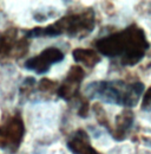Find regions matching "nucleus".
<instances>
[{
    "mask_svg": "<svg viewBox=\"0 0 151 154\" xmlns=\"http://www.w3.org/2000/svg\"><path fill=\"white\" fill-rule=\"evenodd\" d=\"M94 45L99 54L117 58L122 65L129 66L141 62L149 49L145 32L137 25H130L119 32L98 39Z\"/></svg>",
    "mask_w": 151,
    "mask_h": 154,
    "instance_id": "f257e3e1",
    "label": "nucleus"
},
{
    "mask_svg": "<svg viewBox=\"0 0 151 154\" xmlns=\"http://www.w3.org/2000/svg\"><path fill=\"white\" fill-rule=\"evenodd\" d=\"M144 91L142 82L128 83L124 81H96L86 85L85 93L89 100L132 108L137 106Z\"/></svg>",
    "mask_w": 151,
    "mask_h": 154,
    "instance_id": "f03ea898",
    "label": "nucleus"
},
{
    "mask_svg": "<svg viewBox=\"0 0 151 154\" xmlns=\"http://www.w3.org/2000/svg\"><path fill=\"white\" fill-rule=\"evenodd\" d=\"M94 29V12L86 8L80 13L65 16L46 27H34L26 32V38L38 37H57L66 33L70 37L86 36Z\"/></svg>",
    "mask_w": 151,
    "mask_h": 154,
    "instance_id": "7ed1b4c3",
    "label": "nucleus"
},
{
    "mask_svg": "<svg viewBox=\"0 0 151 154\" xmlns=\"http://www.w3.org/2000/svg\"><path fill=\"white\" fill-rule=\"evenodd\" d=\"M25 126L20 116L14 115L0 126V148L7 152H16L22 140Z\"/></svg>",
    "mask_w": 151,
    "mask_h": 154,
    "instance_id": "20e7f679",
    "label": "nucleus"
},
{
    "mask_svg": "<svg viewBox=\"0 0 151 154\" xmlns=\"http://www.w3.org/2000/svg\"><path fill=\"white\" fill-rule=\"evenodd\" d=\"M65 57L64 52L57 48H47L45 50H43L38 56L31 57L24 63L25 69L33 71L38 75L41 74H46L52 65H55L57 63L61 62Z\"/></svg>",
    "mask_w": 151,
    "mask_h": 154,
    "instance_id": "39448f33",
    "label": "nucleus"
},
{
    "mask_svg": "<svg viewBox=\"0 0 151 154\" xmlns=\"http://www.w3.org/2000/svg\"><path fill=\"white\" fill-rule=\"evenodd\" d=\"M84 76V70L79 65H73L58 89V96L65 101L73 98L79 91V87Z\"/></svg>",
    "mask_w": 151,
    "mask_h": 154,
    "instance_id": "423d86ee",
    "label": "nucleus"
},
{
    "mask_svg": "<svg viewBox=\"0 0 151 154\" xmlns=\"http://www.w3.org/2000/svg\"><path fill=\"white\" fill-rule=\"evenodd\" d=\"M67 148L73 154H100L91 146L89 142V136L83 129H78L71 136V139L67 141Z\"/></svg>",
    "mask_w": 151,
    "mask_h": 154,
    "instance_id": "0eeeda50",
    "label": "nucleus"
},
{
    "mask_svg": "<svg viewBox=\"0 0 151 154\" xmlns=\"http://www.w3.org/2000/svg\"><path fill=\"white\" fill-rule=\"evenodd\" d=\"M132 123H133V113L131 110L126 109L117 116L116 128L112 132V136L114 137V140H123L126 136L129 129L131 128Z\"/></svg>",
    "mask_w": 151,
    "mask_h": 154,
    "instance_id": "6e6552de",
    "label": "nucleus"
},
{
    "mask_svg": "<svg viewBox=\"0 0 151 154\" xmlns=\"http://www.w3.org/2000/svg\"><path fill=\"white\" fill-rule=\"evenodd\" d=\"M72 57L77 63H81L89 68H93L100 60L98 54L90 49H76L72 52Z\"/></svg>",
    "mask_w": 151,
    "mask_h": 154,
    "instance_id": "1a4fd4ad",
    "label": "nucleus"
},
{
    "mask_svg": "<svg viewBox=\"0 0 151 154\" xmlns=\"http://www.w3.org/2000/svg\"><path fill=\"white\" fill-rule=\"evenodd\" d=\"M16 43V35L4 33L0 36V58L7 57L11 55V51L14 48Z\"/></svg>",
    "mask_w": 151,
    "mask_h": 154,
    "instance_id": "9d476101",
    "label": "nucleus"
},
{
    "mask_svg": "<svg viewBox=\"0 0 151 154\" xmlns=\"http://www.w3.org/2000/svg\"><path fill=\"white\" fill-rule=\"evenodd\" d=\"M142 109L143 110H151V88L148 89V91L144 95L143 103H142Z\"/></svg>",
    "mask_w": 151,
    "mask_h": 154,
    "instance_id": "9b49d317",
    "label": "nucleus"
}]
</instances>
